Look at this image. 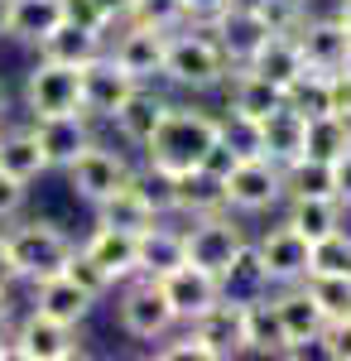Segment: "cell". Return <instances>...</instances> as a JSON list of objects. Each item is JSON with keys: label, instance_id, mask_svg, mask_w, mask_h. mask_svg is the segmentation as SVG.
<instances>
[{"label": "cell", "instance_id": "1", "mask_svg": "<svg viewBox=\"0 0 351 361\" xmlns=\"http://www.w3.org/2000/svg\"><path fill=\"white\" fill-rule=\"evenodd\" d=\"M221 121L192 111V106H164V116L154 121V130L144 135V149H149V164L164 169V173H183V169H197L207 145L216 140Z\"/></svg>", "mask_w": 351, "mask_h": 361}, {"label": "cell", "instance_id": "2", "mask_svg": "<svg viewBox=\"0 0 351 361\" xmlns=\"http://www.w3.org/2000/svg\"><path fill=\"white\" fill-rule=\"evenodd\" d=\"M0 255L10 260V270L25 279H44V275H58L73 255V241L58 231L54 222H25L15 231L0 236Z\"/></svg>", "mask_w": 351, "mask_h": 361}, {"label": "cell", "instance_id": "3", "mask_svg": "<svg viewBox=\"0 0 351 361\" xmlns=\"http://www.w3.org/2000/svg\"><path fill=\"white\" fill-rule=\"evenodd\" d=\"M25 97H29L34 121L39 116H78L82 111V68L39 58V68L29 73V82H25Z\"/></svg>", "mask_w": 351, "mask_h": 361}, {"label": "cell", "instance_id": "4", "mask_svg": "<svg viewBox=\"0 0 351 361\" xmlns=\"http://www.w3.org/2000/svg\"><path fill=\"white\" fill-rule=\"evenodd\" d=\"M226 73V58L216 49V39L207 34H168L164 49V78H173L178 87H212Z\"/></svg>", "mask_w": 351, "mask_h": 361}, {"label": "cell", "instance_id": "5", "mask_svg": "<svg viewBox=\"0 0 351 361\" xmlns=\"http://www.w3.org/2000/svg\"><path fill=\"white\" fill-rule=\"evenodd\" d=\"M221 188H226V207H236V212H265V207H274L284 197V169L274 164V159H265V154H245L241 164L221 178Z\"/></svg>", "mask_w": 351, "mask_h": 361}, {"label": "cell", "instance_id": "6", "mask_svg": "<svg viewBox=\"0 0 351 361\" xmlns=\"http://www.w3.org/2000/svg\"><path fill=\"white\" fill-rule=\"evenodd\" d=\"M241 246H245L241 226L231 222V217H221V212H207V217L192 222V231H183V260L212 270V275H221L226 260H231Z\"/></svg>", "mask_w": 351, "mask_h": 361}, {"label": "cell", "instance_id": "7", "mask_svg": "<svg viewBox=\"0 0 351 361\" xmlns=\"http://www.w3.org/2000/svg\"><path fill=\"white\" fill-rule=\"evenodd\" d=\"M159 279V289H164V299H168V308H173V318H197V313H207V308L221 299V284H216L212 270H202V265H173V270H164Z\"/></svg>", "mask_w": 351, "mask_h": 361}, {"label": "cell", "instance_id": "8", "mask_svg": "<svg viewBox=\"0 0 351 361\" xmlns=\"http://www.w3.org/2000/svg\"><path fill=\"white\" fill-rule=\"evenodd\" d=\"M212 34H216V49H221V58L226 63H250L255 58V49L270 39L274 29L265 25V15L255 10V5H226L221 15L212 20Z\"/></svg>", "mask_w": 351, "mask_h": 361}, {"label": "cell", "instance_id": "9", "mask_svg": "<svg viewBox=\"0 0 351 361\" xmlns=\"http://www.w3.org/2000/svg\"><path fill=\"white\" fill-rule=\"evenodd\" d=\"M173 323H178V318H173V308H168V299H164L159 279L144 275V284L125 289V299H121V328H125L130 337H140V342H159Z\"/></svg>", "mask_w": 351, "mask_h": 361}, {"label": "cell", "instance_id": "10", "mask_svg": "<svg viewBox=\"0 0 351 361\" xmlns=\"http://www.w3.org/2000/svg\"><path fill=\"white\" fill-rule=\"evenodd\" d=\"M130 92H135V78L116 58L97 54L92 63H82V111L87 116H116V106Z\"/></svg>", "mask_w": 351, "mask_h": 361}, {"label": "cell", "instance_id": "11", "mask_svg": "<svg viewBox=\"0 0 351 361\" xmlns=\"http://www.w3.org/2000/svg\"><path fill=\"white\" fill-rule=\"evenodd\" d=\"M63 169H68V183L78 188V197H87V202H101V197H106L116 183H125V173H130L121 154L97 149V145H82Z\"/></svg>", "mask_w": 351, "mask_h": 361}, {"label": "cell", "instance_id": "12", "mask_svg": "<svg viewBox=\"0 0 351 361\" xmlns=\"http://www.w3.org/2000/svg\"><path fill=\"white\" fill-rule=\"evenodd\" d=\"M78 352L82 347H78L73 323H58V318H44V313L25 318V328L15 333V357H25V361H68Z\"/></svg>", "mask_w": 351, "mask_h": 361}, {"label": "cell", "instance_id": "13", "mask_svg": "<svg viewBox=\"0 0 351 361\" xmlns=\"http://www.w3.org/2000/svg\"><path fill=\"white\" fill-rule=\"evenodd\" d=\"M294 44H298V54H303V63L313 73H337L347 63L351 34H347L342 20H303L294 29Z\"/></svg>", "mask_w": 351, "mask_h": 361}, {"label": "cell", "instance_id": "14", "mask_svg": "<svg viewBox=\"0 0 351 361\" xmlns=\"http://www.w3.org/2000/svg\"><path fill=\"white\" fill-rule=\"evenodd\" d=\"M192 333L212 347L216 361L241 357L245 352V304H236V299H216L207 313L192 318Z\"/></svg>", "mask_w": 351, "mask_h": 361}, {"label": "cell", "instance_id": "15", "mask_svg": "<svg viewBox=\"0 0 351 361\" xmlns=\"http://www.w3.org/2000/svg\"><path fill=\"white\" fill-rule=\"evenodd\" d=\"M274 313H279V328H284V357H303L313 342H318V333H323V308L308 299V289H289V294H279L274 299Z\"/></svg>", "mask_w": 351, "mask_h": 361}, {"label": "cell", "instance_id": "16", "mask_svg": "<svg viewBox=\"0 0 351 361\" xmlns=\"http://www.w3.org/2000/svg\"><path fill=\"white\" fill-rule=\"evenodd\" d=\"M92 304H97V294H87L82 284H73L63 270L34 279V313H44V318H58V323H73L78 328L82 318L92 313Z\"/></svg>", "mask_w": 351, "mask_h": 361}, {"label": "cell", "instance_id": "17", "mask_svg": "<svg viewBox=\"0 0 351 361\" xmlns=\"http://www.w3.org/2000/svg\"><path fill=\"white\" fill-rule=\"evenodd\" d=\"M164 49H168V29L130 25L125 34H121V44H116V54H111V58H116L135 82H144V78L164 73Z\"/></svg>", "mask_w": 351, "mask_h": 361}, {"label": "cell", "instance_id": "18", "mask_svg": "<svg viewBox=\"0 0 351 361\" xmlns=\"http://www.w3.org/2000/svg\"><path fill=\"white\" fill-rule=\"evenodd\" d=\"M255 250H260V260H265V275L289 284V279H303V275H308V250H313V241L284 222V226H274V231Z\"/></svg>", "mask_w": 351, "mask_h": 361}, {"label": "cell", "instance_id": "19", "mask_svg": "<svg viewBox=\"0 0 351 361\" xmlns=\"http://www.w3.org/2000/svg\"><path fill=\"white\" fill-rule=\"evenodd\" d=\"M34 140H39V149H44V159H49V169H63L73 154H78L82 145H92V135H87V116H39L34 121Z\"/></svg>", "mask_w": 351, "mask_h": 361}, {"label": "cell", "instance_id": "20", "mask_svg": "<svg viewBox=\"0 0 351 361\" xmlns=\"http://www.w3.org/2000/svg\"><path fill=\"white\" fill-rule=\"evenodd\" d=\"M260 126V154L265 159H274V164H294L298 154H303V130H308V121L298 111H289V106H274L265 121H255Z\"/></svg>", "mask_w": 351, "mask_h": 361}, {"label": "cell", "instance_id": "21", "mask_svg": "<svg viewBox=\"0 0 351 361\" xmlns=\"http://www.w3.org/2000/svg\"><path fill=\"white\" fill-rule=\"evenodd\" d=\"M221 207H226V188H221L216 173H207V169H183V173H173V212L207 217V212H221Z\"/></svg>", "mask_w": 351, "mask_h": 361}, {"label": "cell", "instance_id": "22", "mask_svg": "<svg viewBox=\"0 0 351 361\" xmlns=\"http://www.w3.org/2000/svg\"><path fill=\"white\" fill-rule=\"evenodd\" d=\"M216 284H221V299H236V304L260 299V294L270 289V275H265L260 250H255V246H241L231 260H226V270L216 275Z\"/></svg>", "mask_w": 351, "mask_h": 361}, {"label": "cell", "instance_id": "23", "mask_svg": "<svg viewBox=\"0 0 351 361\" xmlns=\"http://www.w3.org/2000/svg\"><path fill=\"white\" fill-rule=\"evenodd\" d=\"M63 25V0H5V34L39 44Z\"/></svg>", "mask_w": 351, "mask_h": 361}, {"label": "cell", "instance_id": "24", "mask_svg": "<svg viewBox=\"0 0 351 361\" xmlns=\"http://www.w3.org/2000/svg\"><path fill=\"white\" fill-rule=\"evenodd\" d=\"M97 212H101V226H121V231H144L149 222H159L130 173H125V183H116V188L97 202Z\"/></svg>", "mask_w": 351, "mask_h": 361}, {"label": "cell", "instance_id": "25", "mask_svg": "<svg viewBox=\"0 0 351 361\" xmlns=\"http://www.w3.org/2000/svg\"><path fill=\"white\" fill-rule=\"evenodd\" d=\"M245 68H250V73H260L265 82H274L279 92H284V87L294 82V78L303 73V68H308V63H303V54H298L294 34H270V39L255 49V58H250Z\"/></svg>", "mask_w": 351, "mask_h": 361}, {"label": "cell", "instance_id": "26", "mask_svg": "<svg viewBox=\"0 0 351 361\" xmlns=\"http://www.w3.org/2000/svg\"><path fill=\"white\" fill-rule=\"evenodd\" d=\"M173 265H183V236L178 231H168V226L149 222L144 231H135V275H164V270H173Z\"/></svg>", "mask_w": 351, "mask_h": 361}, {"label": "cell", "instance_id": "27", "mask_svg": "<svg viewBox=\"0 0 351 361\" xmlns=\"http://www.w3.org/2000/svg\"><path fill=\"white\" fill-rule=\"evenodd\" d=\"M87 255L106 270V279L116 284V279L135 275V231H121V226H97L92 231V241H87Z\"/></svg>", "mask_w": 351, "mask_h": 361}, {"label": "cell", "instance_id": "28", "mask_svg": "<svg viewBox=\"0 0 351 361\" xmlns=\"http://www.w3.org/2000/svg\"><path fill=\"white\" fill-rule=\"evenodd\" d=\"M97 54H101V34H97V29H78V25H68V20H63L54 34H44V39H39V58L73 63V68L92 63Z\"/></svg>", "mask_w": 351, "mask_h": 361}, {"label": "cell", "instance_id": "29", "mask_svg": "<svg viewBox=\"0 0 351 361\" xmlns=\"http://www.w3.org/2000/svg\"><path fill=\"white\" fill-rule=\"evenodd\" d=\"M274 106H284V92L274 82H265L260 73H236V92H231V116H241V121H265Z\"/></svg>", "mask_w": 351, "mask_h": 361}, {"label": "cell", "instance_id": "30", "mask_svg": "<svg viewBox=\"0 0 351 361\" xmlns=\"http://www.w3.org/2000/svg\"><path fill=\"white\" fill-rule=\"evenodd\" d=\"M351 149V121L347 116H332V111H323V116H313L308 121V130H303V154H313V159H337V154H347Z\"/></svg>", "mask_w": 351, "mask_h": 361}, {"label": "cell", "instance_id": "31", "mask_svg": "<svg viewBox=\"0 0 351 361\" xmlns=\"http://www.w3.org/2000/svg\"><path fill=\"white\" fill-rule=\"evenodd\" d=\"M0 169H5L10 178H20V183L39 178V173L49 169L44 149H39V140H34V130H15V135H0Z\"/></svg>", "mask_w": 351, "mask_h": 361}, {"label": "cell", "instance_id": "32", "mask_svg": "<svg viewBox=\"0 0 351 361\" xmlns=\"http://www.w3.org/2000/svg\"><path fill=\"white\" fill-rule=\"evenodd\" d=\"M159 116H164V102L154 97V92H144V87L135 82V92H130V97L116 106V116H111V121L121 126V135H125V140L144 145V135L154 130V121H159Z\"/></svg>", "mask_w": 351, "mask_h": 361}, {"label": "cell", "instance_id": "33", "mask_svg": "<svg viewBox=\"0 0 351 361\" xmlns=\"http://www.w3.org/2000/svg\"><path fill=\"white\" fill-rule=\"evenodd\" d=\"M284 328H279V313H274V299H250L245 304V352H284Z\"/></svg>", "mask_w": 351, "mask_h": 361}, {"label": "cell", "instance_id": "34", "mask_svg": "<svg viewBox=\"0 0 351 361\" xmlns=\"http://www.w3.org/2000/svg\"><path fill=\"white\" fill-rule=\"evenodd\" d=\"M289 226L303 231L308 241H323L327 231H337V226H342V202H337V197H294Z\"/></svg>", "mask_w": 351, "mask_h": 361}, {"label": "cell", "instance_id": "35", "mask_svg": "<svg viewBox=\"0 0 351 361\" xmlns=\"http://www.w3.org/2000/svg\"><path fill=\"white\" fill-rule=\"evenodd\" d=\"M284 193L289 197H337L332 193V164L298 154L294 164H284Z\"/></svg>", "mask_w": 351, "mask_h": 361}, {"label": "cell", "instance_id": "36", "mask_svg": "<svg viewBox=\"0 0 351 361\" xmlns=\"http://www.w3.org/2000/svg\"><path fill=\"white\" fill-rule=\"evenodd\" d=\"M308 275H342L351 279V236L337 226V231H327L323 241H313L308 250Z\"/></svg>", "mask_w": 351, "mask_h": 361}, {"label": "cell", "instance_id": "37", "mask_svg": "<svg viewBox=\"0 0 351 361\" xmlns=\"http://www.w3.org/2000/svg\"><path fill=\"white\" fill-rule=\"evenodd\" d=\"M284 106L298 111L303 121H313V116L327 111V73H313V68H303L294 82L284 87Z\"/></svg>", "mask_w": 351, "mask_h": 361}, {"label": "cell", "instance_id": "38", "mask_svg": "<svg viewBox=\"0 0 351 361\" xmlns=\"http://www.w3.org/2000/svg\"><path fill=\"white\" fill-rule=\"evenodd\" d=\"M308 284V299L323 308V318H342V313H351V279L342 275H303Z\"/></svg>", "mask_w": 351, "mask_h": 361}, {"label": "cell", "instance_id": "39", "mask_svg": "<svg viewBox=\"0 0 351 361\" xmlns=\"http://www.w3.org/2000/svg\"><path fill=\"white\" fill-rule=\"evenodd\" d=\"M130 20L135 25H154V29H173L178 20H188V15H183V0H135L130 5Z\"/></svg>", "mask_w": 351, "mask_h": 361}, {"label": "cell", "instance_id": "40", "mask_svg": "<svg viewBox=\"0 0 351 361\" xmlns=\"http://www.w3.org/2000/svg\"><path fill=\"white\" fill-rule=\"evenodd\" d=\"M140 183V193H144V202L154 207V217H164V212H173V173H164V169H144L135 178Z\"/></svg>", "mask_w": 351, "mask_h": 361}, {"label": "cell", "instance_id": "41", "mask_svg": "<svg viewBox=\"0 0 351 361\" xmlns=\"http://www.w3.org/2000/svg\"><path fill=\"white\" fill-rule=\"evenodd\" d=\"M255 10L265 15V25L274 34H294L303 25V0H255Z\"/></svg>", "mask_w": 351, "mask_h": 361}, {"label": "cell", "instance_id": "42", "mask_svg": "<svg viewBox=\"0 0 351 361\" xmlns=\"http://www.w3.org/2000/svg\"><path fill=\"white\" fill-rule=\"evenodd\" d=\"M318 342H323V352L332 361H351V313H342V318H327L323 333H318Z\"/></svg>", "mask_w": 351, "mask_h": 361}, {"label": "cell", "instance_id": "43", "mask_svg": "<svg viewBox=\"0 0 351 361\" xmlns=\"http://www.w3.org/2000/svg\"><path fill=\"white\" fill-rule=\"evenodd\" d=\"M327 111L351 121V73H347V68L327 73Z\"/></svg>", "mask_w": 351, "mask_h": 361}, {"label": "cell", "instance_id": "44", "mask_svg": "<svg viewBox=\"0 0 351 361\" xmlns=\"http://www.w3.org/2000/svg\"><path fill=\"white\" fill-rule=\"evenodd\" d=\"M159 357H164V361H216V357H212V347H207V342H202L197 333L178 337V342H168Z\"/></svg>", "mask_w": 351, "mask_h": 361}, {"label": "cell", "instance_id": "45", "mask_svg": "<svg viewBox=\"0 0 351 361\" xmlns=\"http://www.w3.org/2000/svg\"><path fill=\"white\" fill-rule=\"evenodd\" d=\"M63 20L68 25H78V29H106V20H101V10L92 5V0H63Z\"/></svg>", "mask_w": 351, "mask_h": 361}, {"label": "cell", "instance_id": "46", "mask_svg": "<svg viewBox=\"0 0 351 361\" xmlns=\"http://www.w3.org/2000/svg\"><path fill=\"white\" fill-rule=\"evenodd\" d=\"M20 202H25V183H20V178H10V173L0 169V217H15V212H20Z\"/></svg>", "mask_w": 351, "mask_h": 361}, {"label": "cell", "instance_id": "47", "mask_svg": "<svg viewBox=\"0 0 351 361\" xmlns=\"http://www.w3.org/2000/svg\"><path fill=\"white\" fill-rule=\"evenodd\" d=\"M332 193H337V202L351 207V149L332 159Z\"/></svg>", "mask_w": 351, "mask_h": 361}, {"label": "cell", "instance_id": "48", "mask_svg": "<svg viewBox=\"0 0 351 361\" xmlns=\"http://www.w3.org/2000/svg\"><path fill=\"white\" fill-rule=\"evenodd\" d=\"M226 5L231 0H183V15H192V20H216Z\"/></svg>", "mask_w": 351, "mask_h": 361}, {"label": "cell", "instance_id": "49", "mask_svg": "<svg viewBox=\"0 0 351 361\" xmlns=\"http://www.w3.org/2000/svg\"><path fill=\"white\" fill-rule=\"evenodd\" d=\"M92 5L101 10L106 25H116V20H130V5H135V0H92Z\"/></svg>", "mask_w": 351, "mask_h": 361}, {"label": "cell", "instance_id": "50", "mask_svg": "<svg viewBox=\"0 0 351 361\" xmlns=\"http://www.w3.org/2000/svg\"><path fill=\"white\" fill-rule=\"evenodd\" d=\"M5 323H10V289H0V333H5Z\"/></svg>", "mask_w": 351, "mask_h": 361}, {"label": "cell", "instance_id": "51", "mask_svg": "<svg viewBox=\"0 0 351 361\" xmlns=\"http://www.w3.org/2000/svg\"><path fill=\"white\" fill-rule=\"evenodd\" d=\"M10 279H15V270H10V260L0 255V289H10Z\"/></svg>", "mask_w": 351, "mask_h": 361}, {"label": "cell", "instance_id": "52", "mask_svg": "<svg viewBox=\"0 0 351 361\" xmlns=\"http://www.w3.org/2000/svg\"><path fill=\"white\" fill-rule=\"evenodd\" d=\"M337 20L347 25V34H351V0H342V10H337Z\"/></svg>", "mask_w": 351, "mask_h": 361}, {"label": "cell", "instance_id": "53", "mask_svg": "<svg viewBox=\"0 0 351 361\" xmlns=\"http://www.w3.org/2000/svg\"><path fill=\"white\" fill-rule=\"evenodd\" d=\"M15 357V347H10V342H5V333H0V361H10Z\"/></svg>", "mask_w": 351, "mask_h": 361}, {"label": "cell", "instance_id": "54", "mask_svg": "<svg viewBox=\"0 0 351 361\" xmlns=\"http://www.w3.org/2000/svg\"><path fill=\"white\" fill-rule=\"evenodd\" d=\"M0 34H5V0H0Z\"/></svg>", "mask_w": 351, "mask_h": 361}, {"label": "cell", "instance_id": "55", "mask_svg": "<svg viewBox=\"0 0 351 361\" xmlns=\"http://www.w3.org/2000/svg\"><path fill=\"white\" fill-rule=\"evenodd\" d=\"M342 68H347V73H351V49H347V63H342Z\"/></svg>", "mask_w": 351, "mask_h": 361}, {"label": "cell", "instance_id": "56", "mask_svg": "<svg viewBox=\"0 0 351 361\" xmlns=\"http://www.w3.org/2000/svg\"><path fill=\"white\" fill-rule=\"evenodd\" d=\"M0 106H5V97H0Z\"/></svg>", "mask_w": 351, "mask_h": 361}]
</instances>
